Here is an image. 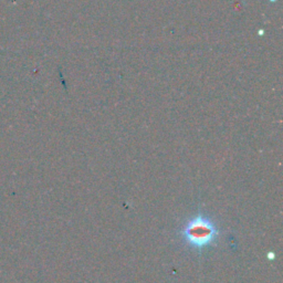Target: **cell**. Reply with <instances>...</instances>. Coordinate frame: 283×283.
Wrapping results in <instances>:
<instances>
[{"instance_id": "1", "label": "cell", "mask_w": 283, "mask_h": 283, "mask_svg": "<svg viewBox=\"0 0 283 283\" xmlns=\"http://www.w3.org/2000/svg\"><path fill=\"white\" fill-rule=\"evenodd\" d=\"M180 234L187 246L201 251L215 244L219 236V229L212 218L198 213L186 222Z\"/></svg>"}]
</instances>
